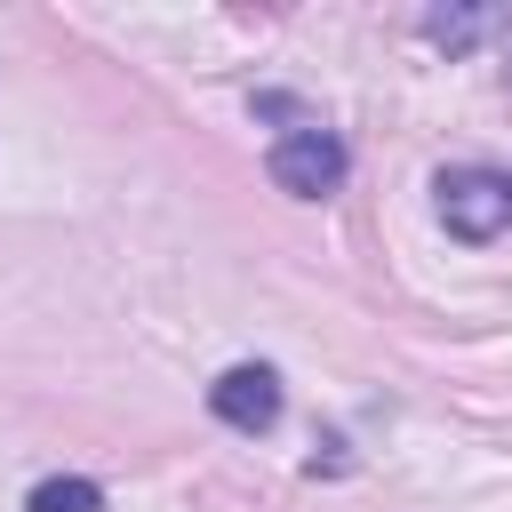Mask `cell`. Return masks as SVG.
<instances>
[{
    "label": "cell",
    "mask_w": 512,
    "mask_h": 512,
    "mask_svg": "<svg viewBox=\"0 0 512 512\" xmlns=\"http://www.w3.org/2000/svg\"><path fill=\"white\" fill-rule=\"evenodd\" d=\"M440 224L456 240H504L512 232V168H456V176H440Z\"/></svg>",
    "instance_id": "1"
},
{
    "label": "cell",
    "mask_w": 512,
    "mask_h": 512,
    "mask_svg": "<svg viewBox=\"0 0 512 512\" xmlns=\"http://www.w3.org/2000/svg\"><path fill=\"white\" fill-rule=\"evenodd\" d=\"M264 168H272V184H280V192H296V200H328V192L344 184V168H352V160H344V144H336L328 128H312V120H304V128H288V136L272 144V160H264Z\"/></svg>",
    "instance_id": "2"
},
{
    "label": "cell",
    "mask_w": 512,
    "mask_h": 512,
    "mask_svg": "<svg viewBox=\"0 0 512 512\" xmlns=\"http://www.w3.org/2000/svg\"><path fill=\"white\" fill-rule=\"evenodd\" d=\"M208 408H216L232 432H272V424H280V376H272L264 360H240V368H224V376L208 384Z\"/></svg>",
    "instance_id": "3"
},
{
    "label": "cell",
    "mask_w": 512,
    "mask_h": 512,
    "mask_svg": "<svg viewBox=\"0 0 512 512\" xmlns=\"http://www.w3.org/2000/svg\"><path fill=\"white\" fill-rule=\"evenodd\" d=\"M24 512H104V488L80 480V472H64V480H40V488L24 496Z\"/></svg>",
    "instance_id": "4"
},
{
    "label": "cell",
    "mask_w": 512,
    "mask_h": 512,
    "mask_svg": "<svg viewBox=\"0 0 512 512\" xmlns=\"http://www.w3.org/2000/svg\"><path fill=\"white\" fill-rule=\"evenodd\" d=\"M496 24H504L496 8H432V16H424V32H432L440 48H472V40L496 32Z\"/></svg>",
    "instance_id": "5"
}]
</instances>
